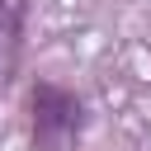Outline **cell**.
Returning a JSON list of instances; mask_svg holds the SVG:
<instances>
[{"instance_id":"1","label":"cell","mask_w":151,"mask_h":151,"mask_svg":"<svg viewBox=\"0 0 151 151\" xmlns=\"http://www.w3.org/2000/svg\"><path fill=\"white\" fill-rule=\"evenodd\" d=\"M33 109V151H71L85 132V99L66 85L38 80L28 94Z\"/></svg>"},{"instance_id":"2","label":"cell","mask_w":151,"mask_h":151,"mask_svg":"<svg viewBox=\"0 0 151 151\" xmlns=\"http://www.w3.org/2000/svg\"><path fill=\"white\" fill-rule=\"evenodd\" d=\"M24 24H28V0H0V85H9L19 71Z\"/></svg>"}]
</instances>
